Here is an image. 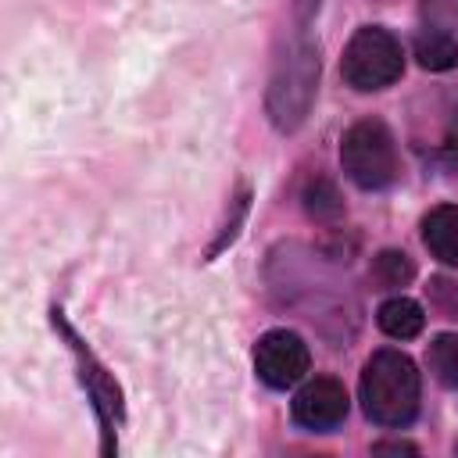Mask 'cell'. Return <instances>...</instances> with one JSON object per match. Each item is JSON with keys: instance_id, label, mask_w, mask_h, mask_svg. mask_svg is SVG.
Masks as SVG:
<instances>
[{"instance_id": "1", "label": "cell", "mask_w": 458, "mask_h": 458, "mask_svg": "<svg viewBox=\"0 0 458 458\" xmlns=\"http://www.w3.org/2000/svg\"><path fill=\"white\" fill-rule=\"evenodd\" d=\"M293 21L297 25L272 57V75L265 89V111L279 132H293L308 118L318 86V43L308 36L311 18L293 14Z\"/></svg>"}, {"instance_id": "2", "label": "cell", "mask_w": 458, "mask_h": 458, "mask_svg": "<svg viewBox=\"0 0 458 458\" xmlns=\"http://www.w3.org/2000/svg\"><path fill=\"white\" fill-rule=\"evenodd\" d=\"M358 394L376 426H408L419 411V369L401 351H376L365 361Z\"/></svg>"}, {"instance_id": "3", "label": "cell", "mask_w": 458, "mask_h": 458, "mask_svg": "<svg viewBox=\"0 0 458 458\" xmlns=\"http://www.w3.org/2000/svg\"><path fill=\"white\" fill-rule=\"evenodd\" d=\"M340 165L361 190H383L397 179V147L379 118L354 122L340 140Z\"/></svg>"}, {"instance_id": "4", "label": "cell", "mask_w": 458, "mask_h": 458, "mask_svg": "<svg viewBox=\"0 0 458 458\" xmlns=\"http://www.w3.org/2000/svg\"><path fill=\"white\" fill-rule=\"evenodd\" d=\"M404 72V54L401 43L379 29V25H361L340 61V75L347 86H354L358 93H372V89H386L401 79Z\"/></svg>"}, {"instance_id": "5", "label": "cell", "mask_w": 458, "mask_h": 458, "mask_svg": "<svg viewBox=\"0 0 458 458\" xmlns=\"http://www.w3.org/2000/svg\"><path fill=\"white\" fill-rule=\"evenodd\" d=\"M311 365V354H308V344L293 333V329H272L258 340L254 347V369H258V379L276 386V390H286L293 386L297 379H304Z\"/></svg>"}, {"instance_id": "6", "label": "cell", "mask_w": 458, "mask_h": 458, "mask_svg": "<svg viewBox=\"0 0 458 458\" xmlns=\"http://www.w3.org/2000/svg\"><path fill=\"white\" fill-rule=\"evenodd\" d=\"M344 415H347V390L329 376L304 383L293 397V419L308 429H333L336 422H344Z\"/></svg>"}, {"instance_id": "7", "label": "cell", "mask_w": 458, "mask_h": 458, "mask_svg": "<svg viewBox=\"0 0 458 458\" xmlns=\"http://www.w3.org/2000/svg\"><path fill=\"white\" fill-rule=\"evenodd\" d=\"M64 333H68V340H72V347H75V358H79V369H82V383L89 386V394H93V404L100 408V419H104V426H111L118 415H122V394H118V386L111 383V376L97 365V358L72 336V329L64 326V318H54Z\"/></svg>"}, {"instance_id": "8", "label": "cell", "mask_w": 458, "mask_h": 458, "mask_svg": "<svg viewBox=\"0 0 458 458\" xmlns=\"http://www.w3.org/2000/svg\"><path fill=\"white\" fill-rule=\"evenodd\" d=\"M422 243L429 247L433 258L458 268V208L454 204H440L422 218Z\"/></svg>"}, {"instance_id": "9", "label": "cell", "mask_w": 458, "mask_h": 458, "mask_svg": "<svg viewBox=\"0 0 458 458\" xmlns=\"http://www.w3.org/2000/svg\"><path fill=\"white\" fill-rule=\"evenodd\" d=\"M376 322H379V329H383L386 336H394V340H411V336L422 333L426 315H422V308H419L411 297H390V301L379 304Z\"/></svg>"}, {"instance_id": "10", "label": "cell", "mask_w": 458, "mask_h": 458, "mask_svg": "<svg viewBox=\"0 0 458 458\" xmlns=\"http://www.w3.org/2000/svg\"><path fill=\"white\" fill-rule=\"evenodd\" d=\"M415 57L426 72H447L458 64V43L444 29H426L415 39Z\"/></svg>"}, {"instance_id": "11", "label": "cell", "mask_w": 458, "mask_h": 458, "mask_svg": "<svg viewBox=\"0 0 458 458\" xmlns=\"http://www.w3.org/2000/svg\"><path fill=\"white\" fill-rule=\"evenodd\" d=\"M429 369L444 386H458V336L440 333L429 344Z\"/></svg>"}, {"instance_id": "12", "label": "cell", "mask_w": 458, "mask_h": 458, "mask_svg": "<svg viewBox=\"0 0 458 458\" xmlns=\"http://www.w3.org/2000/svg\"><path fill=\"white\" fill-rule=\"evenodd\" d=\"M372 276H376L383 286H404V283L415 276V265H411L408 254H401V250H383V254H376V261H372Z\"/></svg>"}, {"instance_id": "13", "label": "cell", "mask_w": 458, "mask_h": 458, "mask_svg": "<svg viewBox=\"0 0 458 458\" xmlns=\"http://www.w3.org/2000/svg\"><path fill=\"white\" fill-rule=\"evenodd\" d=\"M304 204H308V211H311L315 218H333V215H340V193H336V186L326 182V179H315V182L304 190Z\"/></svg>"}, {"instance_id": "14", "label": "cell", "mask_w": 458, "mask_h": 458, "mask_svg": "<svg viewBox=\"0 0 458 458\" xmlns=\"http://www.w3.org/2000/svg\"><path fill=\"white\" fill-rule=\"evenodd\" d=\"M372 451H376V454H401V451L415 454V447H411V444H376Z\"/></svg>"}]
</instances>
